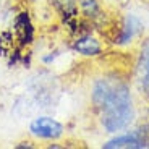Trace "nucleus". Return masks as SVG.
Returning <instances> with one entry per match:
<instances>
[{"label":"nucleus","instance_id":"6","mask_svg":"<svg viewBox=\"0 0 149 149\" xmlns=\"http://www.w3.org/2000/svg\"><path fill=\"white\" fill-rule=\"evenodd\" d=\"M138 83L141 91L149 97V44L144 45L138 63Z\"/></svg>","mask_w":149,"mask_h":149},{"label":"nucleus","instance_id":"10","mask_svg":"<svg viewBox=\"0 0 149 149\" xmlns=\"http://www.w3.org/2000/svg\"><path fill=\"white\" fill-rule=\"evenodd\" d=\"M15 148L19 149V148H34V146H33V143H19V144L15 146Z\"/></svg>","mask_w":149,"mask_h":149},{"label":"nucleus","instance_id":"3","mask_svg":"<svg viewBox=\"0 0 149 149\" xmlns=\"http://www.w3.org/2000/svg\"><path fill=\"white\" fill-rule=\"evenodd\" d=\"M104 148L105 149H141V148H146V144L139 138L138 133H127L109 139L104 144Z\"/></svg>","mask_w":149,"mask_h":149},{"label":"nucleus","instance_id":"7","mask_svg":"<svg viewBox=\"0 0 149 149\" xmlns=\"http://www.w3.org/2000/svg\"><path fill=\"white\" fill-rule=\"evenodd\" d=\"M50 3L65 18H74L78 15V2L76 0H50Z\"/></svg>","mask_w":149,"mask_h":149},{"label":"nucleus","instance_id":"4","mask_svg":"<svg viewBox=\"0 0 149 149\" xmlns=\"http://www.w3.org/2000/svg\"><path fill=\"white\" fill-rule=\"evenodd\" d=\"M73 50L84 57H96L102 52V44L93 36H81L73 42Z\"/></svg>","mask_w":149,"mask_h":149},{"label":"nucleus","instance_id":"9","mask_svg":"<svg viewBox=\"0 0 149 149\" xmlns=\"http://www.w3.org/2000/svg\"><path fill=\"white\" fill-rule=\"evenodd\" d=\"M79 8L84 16H96V13L99 11V5L96 0H81Z\"/></svg>","mask_w":149,"mask_h":149},{"label":"nucleus","instance_id":"8","mask_svg":"<svg viewBox=\"0 0 149 149\" xmlns=\"http://www.w3.org/2000/svg\"><path fill=\"white\" fill-rule=\"evenodd\" d=\"M139 28H141V24H139L138 19L134 18V16H128L127 21H125V24H123L122 36H120L118 42H120V44H127V42H131V39L136 36V33L139 31Z\"/></svg>","mask_w":149,"mask_h":149},{"label":"nucleus","instance_id":"1","mask_svg":"<svg viewBox=\"0 0 149 149\" xmlns=\"http://www.w3.org/2000/svg\"><path fill=\"white\" fill-rule=\"evenodd\" d=\"M93 102L101 113V123L107 133L125 130L133 122L131 96L123 83L113 79L97 81L93 89Z\"/></svg>","mask_w":149,"mask_h":149},{"label":"nucleus","instance_id":"5","mask_svg":"<svg viewBox=\"0 0 149 149\" xmlns=\"http://www.w3.org/2000/svg\"><path fill=\"white\" fill-rule=\"evenodd\" d=\"M15 31L18 34V39L21 41V44H31L33 42V37H34V28H33V23L29 19V13L23 11L16 16L15 19Z\"/></svg>","mask_w":149,"mask_h":149},{"label":"nucleus","instance_id":"2","mask_svg":"<svg viewBox=\"0 0 149 149\" xmlns=\"http://www.w3.org/2000/svg\"><path fill=\"white\" fill-rule=\"evenodd\" d=\"M28 131L34 139L39 141H57L65 134V127L63 123H60L57 118L49 115H41L31 120Z\"/></svg>","mask_w":149,"mask_h":149}]
</instances>
